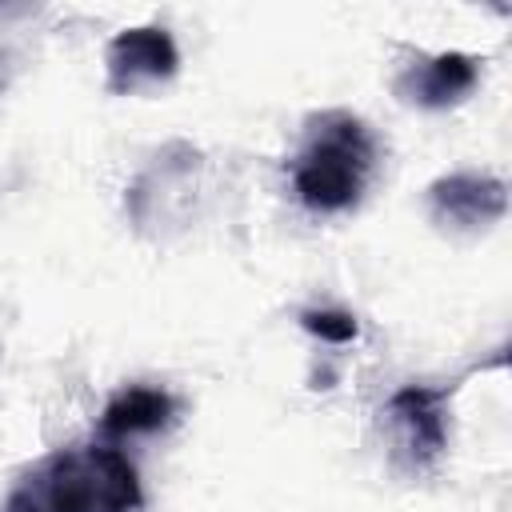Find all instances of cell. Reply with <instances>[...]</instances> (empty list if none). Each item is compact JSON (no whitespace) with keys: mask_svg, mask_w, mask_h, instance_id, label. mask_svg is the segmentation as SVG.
<instances>
[{"mask_svg":"<svg viewBox=\"0 0 512 512\" xmlns=\"http://www.w3.org/2000/svg\"><path fill=\"white\" fill-rule=\"evenodd\" d=\"M444 388H424V384H404L388 396L384 420L392 424L400 448L408 452L412 468H432L448 444V420H444Z\"/></svg>","mask_w":512,"mask_h":512,"instance_id":"5","label":"cell"},{"mask_svg":"<svg viewBox=\"0 0 512 512\" xmlns=\"http://www.w3.org/2000/svg\"><path fill=\"white\" fill-rule=\"evenodd\" d=\"M300 328L312 332V336L324 340V344H348V340L360 336L356 316L344 312V308H304V312H300Z\"/></svg>","mask_w":512,"mask_h":512,"instance_id":"8","label":"cell"},{"mask_svg":"<svg viewBox=\"0 0 512 512\" xmlns=\"http://www.w3.org/2000/svg\"><path fill=\"white\" fill-rule=\"evenodd\" d=\"M172 416H176L172 392L152 388V384H128V388H120V392L104 404V412H100V420H96V432H100L108 444H116V440H128V436L160 432V428L172 424Z\"/></svg>","mask_w":512,"mask_h":512,"instance_id":"7","label":"cell"},{"mask_svg":"<svg viewBox=\"0 0 512 512\" xmlns=\"http://www.w3.org/2000/svg\"><path fill=\"white\" fill-rule=\"evenodd\" d=\"M28 476L44 512H136L144 504L136 464L112 444L60 448Z\"/></svg>","mask_w":512,"mask_h":512,"instance_id":"2","label":"cell"},{"mask_svg":"<svg viewBox=\"0 0 512 512\" xmlns=\"http://www.w3.org/2000/svg\"><path fill=\"white\" fill-rule=\"evenodd\" d=\"M104 64H108V88L124 96V92H140V88L172 80L180 68V52L168 28L144 24V28L116 32L104 52Z\"/></svg>","mask_w":512,"mask_h":512,"instance_id":"4","label":"cell"},{"mask_svg":"<svg viewBox=\"0 0 512 512\" xmlns=\"http://www.w3.org/2000/svg\"><path fill=\"white\" fill-rule=\"evenodd\" d=\"M480 80V60L468 52H436L424 60H412L400 80L396 92L400 100L416 104V108H452L460 104Z\"/></svg>","mask_w":512,"mask_h":512,"instance_id":"6","label":"cell"},{"mask_svg":"<svg viewBox=\"0 0 512 512\" xmlns=\"http://www.w3.org/2000/svg\"><path fill=\"white\" fill-rule=\"evenodd\" d=\"M4 512H44V504H40V492H36L32 476H24V480H20V484L8 492Z\"/></svg>","mask_w":512,"mask_h":512,"instance_id":"9","label":"cell"},{"mask_svg":"<svg viewBox=\"0 0 512 512\" xmlns=\"http://www.w3.org/2000/svg\"><path fill=\"white\" fill-rule=\"evenodd\" d=\"M376 168V140L368 124L344 108L316 112L304 144L292 156V192L308 212L332 216L360 204Z\"/></svg>","mask_w":512,"mask_h":512,"instance_id":"1","label":"cell"},{"mask_svg":"<svg viewBox=\"0 0 512 512\" xmlns=\"http://www.w3.org/2000/svg\"><path fill=\"white\" fill-rule=\"evenodd\" d=\"M428 212L452 232H484L508 212V184L488 172H448L428 184Z\"/></svg>","mask_w":512,"mask_h":512,"instance_id":"3","label":"cell"}]
</instances>
